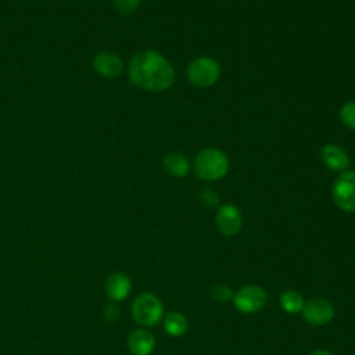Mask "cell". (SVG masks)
I'll return each instance as SVG.
<instances>
[{
    "mask_svg": "<svg viewBox=\"0 0 355 355\" xmlns=\"http://www.w3.org/2000/svg\"><path fill=\"white\" fill-rule=\"evenodd\" d=\"M129 78L136 86L148 92H162L175 82V71L171 62L154 50H143L129 62Z\"/></svg>",
    "mask_w": 355,
    "mask_h": 355,
    "instance_id": "obj_1",
    "label": "cell"
},
{
    "mask_svg": "<svg viewBox=\"0 0 355 355\" xmlns=\"http://www.w3.org/2000/svg\"><path fill=\"white\" fill-rule=\"evenodd\" d=\"M194 169L204 180H218L227 173L229 158L218 148H205L197 154Z\"/></svg>",
    "mask_w": 355,
    "mask_h": 355,
    "instance_id": "obj_2",
    "label": "cell"
},
{
    "mask_svg": "<svg viewBox=\"0 0 355 355\" xmlns=\"http://www.w3.org/2000/svg\"><path fill=\"white\" fill-rule=\"evenodd\" d=\"M162 315V302L150 293L137 295L132 304V316L139 324L154 326L161 320Z\"/></svg>",
    "mask_w": 355,
    "mask_h": 355,
    "instance_id": "obj_3",
    "label": "cell"
},
{
    "mask_svg": "<svg viewBox=\"0 0 355 355\" xmlns=\"http://www.w3.org/2000/svg\"><path fill=\"white\" fill-rule=\"evenodd\" d=\"M219 64L211 57L196 58L187 68L189 80L198 87L212 86L219 79Z\"/></svg>",
    "mask_w": 355,
    "mask_h": 355,
    "instance_id": "obj_4",
    "label": "cell"
},
{
    "mask_svg": "<svg viewBox=\"0 0 355 355\" xmlns=\"http://www.w3.org/2000/svg\"><path fill=\"white\" fill-rule=\"evenodd\" d=\"M336 205L345 212H355V171L340 173L331 189Z\"/></svg>",
    "mask_w": 355,
    "mask_h": 355,
    "instance_id": "obj_5",
    "label": "cell"
},
{
    "mask_svg": "<svg viewBox=\"0 0 355 355\" xmlns=\"http://www.w3.org/2000/svg\"><path fill=\"white\" fill-rule=\"evenodd\" d=\"M266 291L259 286H245L233 295L234 306L243 313H255L266 304Z\"/></svg>",
    "mask_w": 355,
    "mask_h": 355,
    "instance_id": "obj_6",
    "label": "cell"
},
{
    "mask_svg": "<svg viewBox=\"0 0 355 355\" xmlns=\"http://www.w3.org/2000/svg\"><path fill=\"white\" fill-rule=\"evenodd\" d=\"M304 319L313 326L327 324L334 318L333 305L324 298H312L304 304L302 308Z\"/></svg>",
    "mask_w": 355,
    "mask_h": 355,
    "instance_id": "obj_7",
    "label": "cell"
},
{
    "mask_svg": "<svg viewBox=\"0 0 355 355\" xmlns=\"http://www.w3.org/2000/svg\"><path fill=\"white\" fill-rule=\"evenodd\" d=\"M216 226L223 236H234L239 233L243 225V216L240 209L233 204L220 205L216 211Z\"/></svg>",
    "mask_w": 355,
    "mask_h": 355,
    "instance_id": "obj_8",
    "label": "cell"
},
{
    "mask_svg": "<svg viewBox=\"0 0 355 355\" xmlns=\"http://www.w3.org/2000/svg\"><path fill=\"white\" fill-rule=\"evenodd\" d=\"M93 65H94V69L100 75L107 76V78L118 76L123 71L122 60L116 54H114L111 51H101V53H98L94 57Z\"/></svg>",
    "mask_w": 355,
    "mask_h": 355,
    "instance_id": "obj_9",
    "label": "cell"
},
{
    "mask_svg": "<svg viewBox=\"0 0 355 355\" xmlns=\"http://www.w3.org/2000/svg\"><path fill=\"white\" fill-rule=\"evenodd\" d=\"M128 347L133 355H150L155 347V338L150 331L139 329L128 337Z\"/></svg>",
    "mask_w": 355,
    "mask_h": 355,
    "instance_id": "obj_10",
    "label": "cell"
},
{
    "mask_svg": "<svg viewBox=\"0 0 355 355\" xmlns=\"http://www.w3.org/2000/svg\"><path fill=\"white\" fill-rule=\"evenodd\" d=\"M130 279L125 273H112L105 282V293L112 301H122L130 293Z\"/></svg>",
    "mask_w": 355,
    "mask_h": 355,
    "instance_id": "obj_11",
    "label": "cell"
},
{
    "mask_svg": "<svg viewBox=\"0 0 355 355\" xmlns=\"http://www.w3.org/2000/svg\"><path fill=\"white\" fill-rule=\"evenodd\" d=\"M322 161L333 171H344L349 164L347 153L334 144H327L322 148Z\"/></svg>",
    "mask_w": 355,
    "mask_h": 355,
    "instance_id": "obj_12",
    "label": "cell"
},
{
    "mask_svg": "<svg viewBox=\"0 0 355 355\" xmlns=\"http://www.w3.org/2000/svg\"><path fill=\"white\" fill-rule=\"evenodd\" d=\"M164 166L168 171V173L183 178L190 171V164L187 158L180 153H169L164 157Z\"/></svg>",
    "mask_w": 355,
    "mask_h": 355,
    "instance_id": "obj_13",
    "label": "cell"
},
{
    "mask_svg": "<svg viewBox=\"0 0 355 355\" xmlns=\"http://www.w3.org/2000/svg\"><path fill=\"white\" fill-rule=\"evenodd\" d=\"M164 329L165 331L172 336V337H180L183 336L187 329H189V323L184 315H182L180 312H169L165 319H164Z\"/></svg>",
    "mask_w": 355,
    "mask_h": 355,
    "instance_id": "obj_14",
    "label": "cell"
},
{
    "mask_svg": "<svg viewBox=\"0 0 355 355\" xmlns=\"http://www.w3.org/2000/svg\"><path fill=\"white\" fill-rule=\"evenodd\" d=\"M304 297L294 291V290H288V291H284L282 295H280V306L287 312V313H298L302 311L304 308Z\"/></svg>",
    "mask_w": 355,
    "mask_h": 355,
    "instance_id": "obj_15",
    "label": "cell"
},
{
    "mask_svg": "<svg viewBox=\"0 0 355 355\" xmlns=\"http://www.w3.org/2000/svg\"><path fill=\"white\" fill-rule=\"evenodd\" d=\"M340 118L345 126L355 129V101H348L341 107Z\"/></svg>",
    "mask_w": 355,
    "mask_h": 355,
    "instance_id": "obj_16",
    "label": "cell"
},
{
    "mask_svg": "<svg viewBox=\"0 0 355 355\" xmlns=\"http://www.w3.org/2000/svg\"><path fill=\"white\" fill-rule=\"evenodd\" d=\"M211 297L215 301L226 302L229 300H233V293H232L229 286H226V284H216V286H214L211 288Z\"/></svg>",
    "mask_w": 355,
    "mask_h": 355,
    "instance_id": "obj_17",
    "label": "cell"
},
{
    "mask_svg": "<svg viewBox=\"0 0 355 355\" xmlns=\"http://www.w3.org/2000/svg\"><path fill=\"white\" fill-rule=\"evenodd\" d=\"M139 1L140 0H114V4L121 14H130L137 8Z\"/></svg>",
    "mask_w": 355,
    "mask_h": 355,
    "instance_id": "obj_18",
    "label": "cell"
},
{
    "mask_svg": "<svg viewBox=\"0 0 355 355\" xmlns=\"http://www.w3.org/2000/svg\"><path fill=\"white\" fill-rule=\"evenodd\" d=\"M309 355H331V352H329L326 349H316V351L311 352Z\"/></svg>",
    "mask_w": 355,
    "mask_h": 355,
    "instance_id": "obj_19",
    "label": "cell"
},
{
    "mask_svg": "<svg viewBox=\"0 0 355 355\" xmlns=\"http://www.w3.org/2000/svg\"><path fill=\"white\" fill-rule=\"evenodd\" d=\"M354 355H355V354H354Z\"/></svg>",
    "mask_w": 355,
    "mask_h": 355,
    "instance_id": "obj_20",
    "label": "cell"
}]
</instances>
